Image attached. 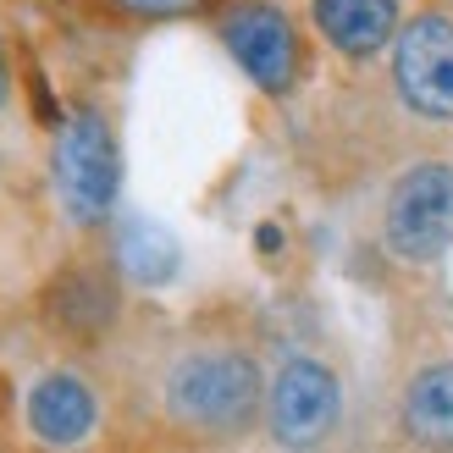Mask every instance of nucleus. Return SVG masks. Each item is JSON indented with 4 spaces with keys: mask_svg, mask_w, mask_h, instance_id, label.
I'll use <instances>...</instances> for the list:
<instances>
[{
    "mask_svg": "<svg viewBox=\"0 0 453 453\" xmlns=\"http://www.w3.org/2000/svg\"><path fill=\"white\" fill-rule=\"evenodd\" d=\"M310 22L337 56L371 61L403 28V0H310Z\"/></svg>",
    "mask_w": 453,
    "mask_h": 453,
    "instance_id": "9d476101",
    "label": "nucleus"
},
{
    "mask_svg": "<svg viewBox=\"0 0 453 453\" xmlns=\"http://www.w3.org/2000/svg\"><path fill=\"white\" fill-rule=\"evenodd\" d=\"M122 271L117 265H100V260H73L56 271V282L44 288V321H50L61 337L73 343H100V337L117 326L122 315V288H117Z\"/></svg>",
    "mask_w": 453,
    "mask_h": 453,
    "instance_id": "6e6552de",
    "label": "nucleus"
},
{
    "mask_svg": "<svg viewBox=\"0 0 453 453\" xmlns=\"http://www.w3.org/2000/svg\"><path fill=\"white\" fill-rule=\"evenodd\" d=\"M122 17H144V22H161V17H188L199 12L205 0H111Z\"/></svg>",
    "mask_w": 453,
    "mask_h": 453,
    "instance_id": "f8f14e48",
    "label": "nucleus"
},
{
    "mask_svg": "<svg viewBox=\"0 0 453 453\" xmlns=\"http://www.w3.org/2000/svg\"><path fill=\"white\" fill-rule=\"evenodd\" d=\"M155 398L183 437L238 442L265 415V376L260 359L233 337H194L161 365Z\"/></svg>",
    "mask_w": 453,
    "mask_h": 453,
    "instance_id": "f257e3e1",
    "label": "nucleus"
},
{
    "mask_svg": "<svg viewBox=\"0 0 453 453\" xmlns=\"http://www.w3.org/2000/svg\"><path fill=\"white\" fill-rule=\"evenodd\" d=\"M50 188L61 216L78 233H95L117 216V194H122V144L117 127L100 105H73L56 127L50 144Z\"/></svg>",
    "mask_w": 453,
    "mask_h": 453,
    "instance_id": "f03ea898",
    "label": "nucleus"
},
{
    "mask_svg": "<svg viewBox=\"0 0 453 453\" xmlns=\"http://www.w3.org/2000/svg\"><path fill=\"white\" fill-rule=\"evenodd\" d=\"M12 95V66H6V39H0V105Z\"/></svg>",
    "mask_w": 453,
    "mask_h": 453,
    "instance_id": "ddd939ff",
    "label": "nucleus"
},
{
    "mask_svg": "<svg viewBox=\"0 0 453 453\" xmlns=\"http://www.w3.org/2000/svg\"><path fill=\"white\" fill-rule=\"evenodd\" d=\"M398 437L415 453H453V354L420 359L398 388Z\"/></svg>",
    "mask_w": 453,
    "mask_h": 453,
    "instance_id": "1a4fd4ad",
    "label": "nucleus"
},
{
    "mask_svg": "<svg viewBox=\"0 0 453 453\" xmlns=\"http://www.w3.org/2000/svg\"><path fill=\"white\" fill-rule=\"evenodd\" d=\"M381 249L398 265H437L453 249V161H410L381 194Z\"/></svg>",
    "mask_w": 453,
    "mask_h": 453,
    "instance_id": "20e7f679",
    "label": "nucleus"
},
{
    "mask_svg": "<svg viewBox=\"0 0 453 453\" xmlns=\"http://www.w3.org/2000/svg\"><path fill=\"white\" fill-rule=\"evenodd\" d=\"M349 388L332 359L321 354H288L265 381V437L282 453H326L343 432Z\"/></svg>",
    "mask_w": 453,
    "mask_h": 453,
    "instance_id": "7ed1b4c3",
    "label": "nucleus"
},
{
    "mask_svg": "<svg viewBox=\"0 0 453 453\" xmlns=\"http://www.w3.org/2000/svg\"><path fill=\"white\" fill-rule=\"evenodd\" d=\"M111 260L127 282L139 288H166L183 271V243H177L172 226L150 221V216H122L117 221V243H111Z\"/></svg>",
    "mask_w": 453,
    "mask_h": 453,
    "instance_id": "9b49d317",
    "label": "nucleus"
},
{
    "mask_svg": "<svg viewBox=\"0 0 453 453\" xmlns=\"http://www.w3.org/2000/svg\"><path fill=\"white\" fill-rule=\"evenodd\" d=\"M393 88L420 122H453V17L420 12L393 39Z\"/></svg>",
    "mask_w": 453,
    "mask_h": 453,
    "instance_id": "39448f33",
    "label": "nucleus"
},
{
    "mask_svg": "<svg viewBox=\"0 0 453 453\" xmlns=\"http://www.w3.org/2000/svg\"><path fill=\"white\" fill-rule=\"evenodd\" d=\"M216 34L255 88L288 95L299 83V28H293V17L282 6H271V0H238V6L221 12Z\"/></svg>",
    "mask_w": 453,
    "mask_h": 453,
    "instance_id": "423d86ee",
    "label": "nucleus"
},
{
    "mask_svg": "<svg viewBox=\"0 0 453 453\" xmlns=\"http://www.w3.org/2000/svg\"><path fill=\"white\" fill-rule=\"evenodd\" d=\"M22 420H28L39 448L73 453L83 442H95V432H100V388L78 365H50L22 393Z\"/></svg>",
    "mask_w": 453,
    "mask_h": 453,
    "instance_id": "0eeeda50",
    "label": "nucleus"
}]
</instances>
